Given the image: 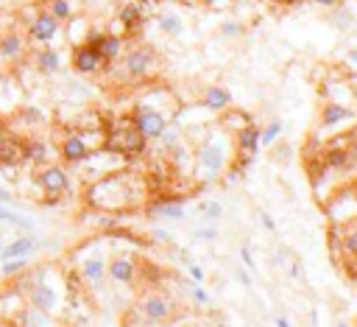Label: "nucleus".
<instances>
[{"mask_svg": "<svg viewBox=\"0 0 357 327\" xmlns=\"http://www.w3.org/2000/svg\"><path fill=\"white\" fill-rule=\"evenodd\" d=\"M146 193H148L146 179L120 168L115 174H106L90 182L87 199L98 210H131V207L146 205Z\"/></svg>", "mask_w": 357, "mask_h": 327, "instance_id": "obj_1", "label": "nucleus"}, {"mask_svg": "<svg viewBox=\"0 0 357 327\" xmlns=\"http://www.w3.org/2000/svg\"><path fill=\"white\" fill-rule=\"evenodd\" d=\"M146 138L139 135V129L134 126L131 115L128 118H117L115 126L104 135V149L120 154V157H139L146 151Z\"/></svg>", "mask_w": 357, "mask_h": 327, "instance_id": "obj_2", "label": "nucleus"}, {"mask_svg": "<svg viewBox=\"0 0 357 327\" xmlns=\"http://www.w3.org/2000/svg\"><path fill=\"white\" fill-rule=\"evenodd\" d=\"M226 165H229V149L218 138L204 140L201 149L195 151V171L201 179H215L221 171H226Z\"/></svg>", "mask_w": 357, "mask_h": 327, "instance_id": "obj_3", "label": "nucleus"}, {"mask_svg": "<svg viewBox=\"0 0 357 327\" xmlns=\"http://www.w3.org/2000/svg\"><path fill=\"white\" fill-rule=\"evenodd\" d=\"M131 120L134 126L139 129V135L146 140H160V135L168 129V115L151 104H139L134 112H131Z\"/></svg>", "mask_w": 357, "mask_h": 327, "instance_id": "obj_4", "label": "nucleus"}, {"mask_svg": "<svg viewBox=\"0 0 357 327\" xmlns=\"http://www.w3.org/2000/svg\"><path fill=\"white\" fill-rule=\"evenodd\" d=\"M37 185L45 190V205H53L61 193L70 190V176L61 165H42L37 171Z\"/></svg>", "mask_w": 357, "mask_h": 327, "instance_id": "obj_5", "label": "nucleus"}, {"mask_svg": "<svg viewBox=\"0 0 357 327\" xmlns=\"http://www.w3.org/2000/svg\"><path fill=\"white\" fill-rule=\"evenodd\" d=\"M260 135H262V129L257 126V123H243L238 132H235V146H238V165L240 168H249L251 165V160L257 157V151H260Z\"/></svg>", "mask_w": 357, "mask_h": 327, "instance_id": "obj_6", "label": "nucleus"}, {"mask_svg": "<svg viewBox=\"0 0 357 327\" xmlns=\"http://www.w3.org/2000/svg\"><path fill=\"white\" fill-rule=\"evenodd\" d=\"M123 68H126V76H128V79H146V76H151L154 68H157V53H154V48L142 45V48L128 50L126 59H123Z\"/></svg>", "mask_w": 357, "mask_h": 327, "instance_id": "obj_7", "label": "nucleus"}, {"mask_svg": "<svg viewBox=\"0 0 357 327\" xmlns=\"http://www.w3.org/2000/svg\"><path fill=\"white\" fill-rule=\"evenodd\" d=\"M61 37V23L45 9V12H37L34 20L28 23V39L37 42V45H50Z\"/></svg>", "mask_w": 357, "mask_h": 327, "instance_id": "obj_8", "label": "nucleus"}, {"mask_svg": "<svg viewBox=\"0 0 357 327\" xmlns=\"http://www.w3.org/2000/svg\"><path fill=\"white\" fill-rule=\"evenodd\" d=\"M104 68H106V62H104V56H101L98 48H93L90 42L73 45V71H76V73L93 76V73H98V71H104Z\"/></svg>", "mask_w": 357, "mask_h": 327, "instance_id": "obj_9", "label": "nucleus"}, {"mask_svg": "<svg viewBox=\"0 0 357 327\" xmlns=\"http://www.w3.org/2000/svg\"><path fill=\"white\" fill-rule=\"evenodd\" d=\"M59 154L67 165H81L90 154H93V146L87 140V132H70L64 135L61 146H59Z\"/></svg>", "mask_w": 357, "mask_h": 327, "instance_id": "obj_10", "label": "nucleus"}, {"mask_svg": "<svg viewBox=\"0 0 357 327\" xmlns=\"http://www.w3.org/2000/svg\"><path fill=\"white\" fill-rule=\"evenodd\" d=\"M171 313H173L171 299H165L160 294H148L146 299L139 302V316H142L146 324H162V321L171 319Z\"/></svg>", "mask_w": 357, "mask_h": 327, "instance_id": "obj_11", "label": "nucleus"}, {"mask_svg": "<svg viewBox=\"0 0 357 327\" xmlns=\"http://www.w3.org/2000/svg\"><path fill=\"white\" fill-rule=\"evenodd\" d=\"M106 277H112V280L120 283V286H131L134 277H137L134 260H128V257H115L112 263L106 266Z\"/></svg>", "mask_w": 357, "mask_h": 327, "instance_id": "obj_12", "label": "nucleus"}, {"mask_svg": "<svg viewBox=\"0 0 357 327\" xmlns=\"http://www.w3.org/2000/svg\"><path fill=\"white\" fill-rule=\"evenodd\" d=\"M148 216H157V218H171V221H182L184 218V207L179 199H157L146 207Z\"/></svg>", "mask_w": 357, "mask_h": 327, "instance_id": "obj_13", "label": "nucleus"}, {"mask_svg": "<svg viewBox=\"0 0 357 327\" xmlns=\"http://www.w3.org/2000/svg\"><path fill=\"white\" fill-rule=\"evenodd\" d=\"M23 53H26V39L17 31H6L0 37V56H3V62H20Z\"/></svg>", "mask_w": 357, "mask_h": 327, "instance_id": "obj_14", "label": "nucleus"}, {"mask_svg": "<svg viewBox=\"0 0 357 327\" xmlns=\"http://www.w3.org/2000/svg\"><path fill=\"white\" fill-rule=\"evenodd\" d=\"M34 64H37V71H39L42 76H53V73H59V68H61V56H59L56 48L45 45V48H39V50L34 53Z\"/></svg>", "mask_w": 357, "mask_h": 327, "instance_id": "obj_15", "label": "nucleus"}, {"mask_svg": "<svg viewBox=\"0 0 357 327\" xmlns=\"http://www.w3.org/2000/svg\"><path fill=\"white\" fill-rule=\"evenodd\" d=\"M37 249V241L31 235H20L15 241H9L3 246V252H0V260H12V257H31Z\"/></svg>", "mask_w": 357, "mask_h": 327, "instance_id": "obj_16", "label": "nucleus"}, {"mask_svg": "<svg viewBox=\"0 0 357 327\" xmlns=\"http://www.w3.org/2000/svg\"><path fill=\"white\" fill-rule=\"evenodd\" d=\"M204 106L209 112H224L232 106V93L226 87H206L204 90Z\"/></svg>", "mask_w": 357, "mask_h": 327, "instance_id": "obj_17", "label": "nucleus"}, {"mask_svg": "<svg viewBox=\"0 0 357 327\" xmlns=\"http://www.w3.org/2000/svg\"><path fill=\"white\" fill-rule=\"evenodd\" d=\"M351 118H354V112H351L349 106H343V104H335V101L324 104V109H321V126H324V129L338 126V123H346V120H351Z\"/></svg>", "mask_w": 357, "mask_h": 327, "instance_id": "obj_18", "label": "nucleus"}, {"mask_svg": "<svg viewBox=\"0 0 357 327\" xmlns=\"http://www.w3.org/2000/svg\"><path fill=\"white\" fill-rule=\"evenodd\" d=\"M117 23L123 26V31L134 34L139 26H142V6L139 3H123L117 9Z\"/></svg>", "mask_w": 357, "mask_h": 327, "instance_id": "obj_19", "label": "nucleus"}, {"mask_svg": "<svg viewBox=\"0 0 357 327\" xmlns=\"http://www.w3.org/2000/svg\"><path fill=\"white\" fill-rule=\"evenodd\" d=\"M23 160L34 162V165H48V143L42 138L23 140Z\"/></svg>", "mask_w": 357, "mask_h": 327, "instance_id": "obj_20", "label": "nucleus"}, {"mask_svg": "<svg viewBox=\"0 0 357 327\" xmlns=\"http://www.w3.org/2000/svg\"><path fill=\"white\" fill-rule=\"evenodd\" d=\"M81 277L90 286H101L104 277H106V260L104 257H87L84 263H81Z\"/></svg>", "mask_w": 357, "mask_h": 327, "instance_id": "obj_21", "label": "nucleus"}, {"mask_svg": "<svg viewBox=\"0 0 357 327\" xmlns=\"http://www.w3.org/2000/svg\"><path fill=\"white\" fill-rule=\"evenodd\" d=\"M351 162V151L349 149H327L324 154H321V168L327 171H343L346 165Z\"/></svg>", "mask_w": 357, "mask_h": 327, "instance_id": "obj_22", "label": "nucleus"}, {"mask_svg": "<svg viewBox=\"0 0 357 327\" xmlns=\"http://www.w3.org/2000/svg\"><path fill=\"white\" fill-rule=\"evenodd\" d=\"M98 50H101V56H104L106 64L115 62V59H120L123 56V37L120 34H104V39L98 42Z\"/></svg>", "mask_w": 357, "mask_h": 327, "instance_id": "obj_23", "label": "nucleus"}, {"mask_svg": "<svg viewBox=\"0 0 357 327\" xmlns=\"http://www.w3.org/2000/svg\"><path fill=\"white\" fill-rule=\"evenodd\" d=\"M23 327H59V324L48 310H39V308L28 305L26 313H23Z\"/></svg>", "mask_w": 357, "mask_h": 327, "instance_id": "obj_24", "label": "nucleus"}, {"mask_svg": "<svg viewBox=\"0 0 357 327\" xmlns=\"http://www.w3.org/2000/svg\"><path fill=\"white\" fill-rule=\"evenodd\" d=\"M0 224H12V227H17V230H31V227H34V221H31V218L17 216V213H15V210H9L3 202H0Z\"/></svg>", "mask_w": 357, "mask_h": 327, "instance_id": "obj_25", "label": "nucleus"}, {"mask_svg": "<svg viewBox=\"0 0 357 327\" xmlns=\"http://www.w3.org/2000/svg\"><path fill=\"white\" fill-rule=\"evenodd\" d=\"M26 269H28V257H12V260H0V272H3V277H9V280L20 277Z\"/></svg>", "mask_w": 357, "mask_h": 327, "instance_id": "obj_26", "label": "nucleus"}, {"mask_svg": "<svg viewBox=\"0 0 357 327\" xmlns=\"http://www.w3.org/2000/svg\"><path fill=\"white\" fill-rule=\"evenodd\" d=\"M48 12H50L59 23H67L70 17L76 15V9H73V3H70V0H48Z\"/></svg>", "mask_w": 357, "mask_h": 327, "instance_id": "obj_27", "label": "nucleus"}, {"mask_svg": "<svg viewBox=\"0 0 357 327\" xmlns=\"http://www.w3.org/2000/svg\"><path fill=\"white\" fill-rule=\"evenodd\" d=\"M157 23H160V31H162V34H168V37H179V34L184 31V26H182V17H179V15H162Z\"/></svg>", "mask_w": 357, "mask_h": 327, "instance_id": "obj_28", "label": "nucleus"}, {"mask_svg": "<svg viewBox=\"0 0 357 327\" xmlns=\"http://www.w3.org/2000/svg\"><path fill=\"white\" fill-rule=\"evenodd\" d=\"M329 23H332L338 31H349V28L354 26V15H351V9H335L332 17H329Z\"/></svg>", "mask_w": 357, "mask_h": 327, "instance_id": "obj_29", "label": "nucleus"}, {"mask_svg": "<svg viewBox=\"0 0 357 327\" xmlns=\"http://www.w3.org/2000/svg\"><path fill=\"white\" fill-rule=\"evenodd\" d=\"M279 135H282V120H271L260 135V146H273L279 140Z\"/></svg>", "mask_w": 357, "mask_h": 327, "instance_id": "obj_30", "label": "nucleus"}, {"mask_svg": "<svg viewBox=\"0 0 357 327\" xmlns=\"http://www.w3.org/2000/svg\"><path fill=\"white\" fill-rule=\"evenodd\" d=\"M340 252H346V257H357V227L346 230L340 238Z\"/></svg>", "mask_w": 357, "mask_h": 327, "instance_id": "obj_31", "label": "nucleus"}, {"mask_svg": "<svg viewBox=\"0 0 357 327\" xmlns=\"http://www.w3.org/2000/svg\"><path fill=\"white\" fill-rule=\"evenodd\" d=\"M243 34H246V26L238 23V20H226V23L221 26V37H226V39H238V37H243Z\"/></svg>", "mask_w": 357, "mask_h": 327, "instance_id": "obj_32", "label": "nucleus"}, {"mask_svg": "<svg viewBox=\"0 0 357 327\" xmlns=\"http://www.w3.org/2000/svg\"><path fill=\"white\" fill-rule=\"evenodd\" d=\"M160 143H162V146H165V149L171 151V149H173L176 143H182V140H179V129H173V126H168V129H165V132L160 135Z\"/></svg>", "mask_w": 357, "mask_h": 327, "instance_id": "obj_33", "label": "nucleus"}, {"mask_svg": "<svg viewBox=\"0 0 357 327\" xmlns=\"http://www.w3.org/2000/svg\"><path fill=\"white\" fill-rule=\"evenodd\" d=\"M201 210H204V216H206L209 221H218V218L224 216V205H218V202H206Z\"/></svg>", "mask_w": 357, "mask_h": 327, "instance_id": "obj_34", "label": "nucleus"}, {"mask_svg": "<svg viewBox=\"0 0 357 327\" xmlns=\"http://www.w3.org/2000/svg\"><path fill=\"white\" fill-rule=\"evenodd\" d=\"M20 120H23V123H34V126H37V123H42L45 118H42V112H39L37 106H28V109H23V112H20Z\"/></svg>", "mask_w": 357, "mask_h": 327, "instance_id": "obj_35", "label": "nucleus"}, {"mask_svg": "<svg viewBox=\"0 0 357 327\" xmlns=\"http://www.w3.org/2000/svg\"><path fill=\"white\" fill-rule=\"evenodd\" d=\"M190 299L195 302V305H209V294L201 288V283H195V286H190Z\"/></svg>", "mask_w": 357, "mask_h": 327, "instance_id": "obj_36", "label": "nucleus"}, {"mask_svg": "<svg viewBox=\"0 0 357 327\" xmlns=\"http://www.w3.org/2000/svg\"><path fill=\"white\" fill-rule=\"evenodd\" d=\"M243 179V168L235 162V165H226V185H238Z\"/></svg>", "mask_w": 357, "mask_h": 327, "instance_id": "obj_37", "label": "nucleus"}, {"mask_svg": "<svg viewBox=\"0 0 357 327\" xmlns=\"http://www.w3.org/2000/svg\"><path fill=\"white\" fill-rule=\"evenodd\" d=\"M193 238H201V241H215L218 238V230L215 227H206V230H195Z\"/></svg>", "mask_w": 357, "mask_h": 327, "instance_id": "obj_38", "label": "nucleus"}, {"mask_svg": "<svg viewBox=\"0 0 357 327\" xmlns=\"http://www.w3.org/2000/svg\"><path fill=\"white\" fill-rule=\"evenodd\" d=\"M240 257H243V263H246V269L249 272H254L257 266H254V254H251V249L249 246H240Z\"/></svg>", "mask_w": 357, "mask_h": 327, "instance_id": "obj_39", "label": "nucleus"}, {"mask_svg": "<svg viewBox=\"0 0 357 327\" xmlns=\"http://www.w3.org/2000/svg\"><path fill=\"white\" fill-rule=\"evenodd\" d=\"M151 235H154L160 243H165V246H173V235H171V232H165V230H157V227H154V230H151Z\"/></svg>", "mask_w": 357, "mask_h": 327, "instance_id": "obj_40", "label": "nucleus"}, {"mask_svg": "<svg viewBox=\"0 0 357 327\" xmlns=\"http://www.w3.org/2000/svg\"><path fill=\"white\" fill-rule=\"evenodd\" d=\"M204 277H206V274H204V269H201V266H195V263H190V280H193V283H204Z\"/></svg>", "mask_w": 357, "mask_h": 327, "instance_id": "obj_41", "label": "nucleus"}, {"mask_svg": "<svg viewBox=\"0 0 357 327\" xmlns=\"http://www.w3.org/2000/svg\"><path fill=\"white\" fill-rule=\"evenodd\" d=\"M260 218H262V224H265V230H268V232H276V221H273V216H271V213H265V210H262V213H260Z\"/></svg>", "mask_w": 357, "mask_h": 327, "instance_id": "obj_42", "label": "nucleus"}, {"mask_svg": "<svg viewBox=\"0 0 357 327\" xmlns=\"http://www.w3.org/2000/svg\"><path fill=\"white\" fill-rule=\"evenodd\" d=\"M238 280H240L246 288H251V274H249V269H238Z\"/></svg>", "mask_w": 357, "mask_h": 327, "instance_id": "obj_43", "label": "nucleus"}, {"mask_svg": "<svg viewBox=\"0 0 357 327\" xmlns=\"http://www.w3.org/2000/svg\"><path fill=\"white\" fill-rule=\"evenodd\" d=\"M0 202H3V205H6V202H15L12 190H9V187H3V185H0Z\"/></svg>", "mask_w": 357, "mask_h": 327, "instance_id": "obj_44", "label": "nucleus"}, {"mask_svg": "<svg viewBox=\"0 0 357 327\" xmlns=\"http://www.w3.org/2000/svg\"><path fill=\"white\" fill-rule=\"evenodd\" d=\"M316 6H321V9H335L338 6V0H313Z\"/></svg>", "mask_w": 357, "mask_h": 327, "instance_id": "obj_45", "label": "nucleus"}, {"mask_svg": "<svg viewBox=\"0 0 357 327\" xmlns=\"http://www.w3.org/2000/svg\"><path fill=\"white\" fill-rule=\"evenodd\" d=\"M273 321H276V327H293V324H291V319H288V316H276V319H273Z\"/></svg>", "mask_w": 357, "mask_h": 327, "instance_id": "obj_46", "label": "nucleus"}, {"mask_svg": "<svg viewBox=\"0 0 357 327\" xmlns=\"http://www.w3.org/2000/svg\"><path fill=\"white\" fill-rule=\"evenodd\" d=\"M310 327H318V310L316 308L310 310Z\"/></svg>", "mask_w": 357, "mask_h": 327, "instance_id": "obj_47", "label": "nucleus"}, {"mask_svg": "<svg viewBox=\"0 0 357 327\" xmlns=\"http://www.w3.org/2000/svg\"><path fill=\"white\" fill-rule=\"evenodd\" d=\"M293 277H302V263H299V260H296V263H293V272H291Z\"/></svg>", "mask_w": 357, "mask_h": 327, "instance_id": "obj_48", "label": "nucleus"}, {"mask_svg": "<svg viewBox=\"0 0 357 327\" xmlns=\"http://www.w3.org/2000/svg\"><path fill=\"white\" fill-rule=\"evenodd\" d=\"M346 59H349V62H351V64H357V48H354V50H351V53H349V56H346Z\"/></svg>", "mask_w": 357, "mask_h": 327, "instance_id": "obj_49", "label": "nucleus"}, {"mask_svg": "<svg viewBox=\"0 0 357 327\" xmlns=\"http://www.w3.org/2000/svg\"><path fill=\"white\" fill-rule=\"evenodd\" d=\"M335 327H351V324H349V321H346V319H340V321H338V324H335Z\"/></svg>", "mask_w": 357, "mask_h": 327, "instance_id": "obj_50", "label": "nucleus"}, {"mask_svg": "<svg viewBox=\"0 0 357 327\" xmlns=\"http://www.w3.org/2000/svg\"><path fill=\"white\" fill-rule=\"evenodd\" d=\"M288 3H291V6H296V3H305V0H288Z\"/></svg>", "mask_w": 357, "mask_h": 327, "instance_id": "obj_51", "label": "nucleus"}, {"mask_svg": "<svg viewBox=\"0 0 357 327\" xmlns=\"http://www.w3.org/2000/svg\"><path fill=\"white\" fill-rule=\"evenodd\" d=\"M0 252H3V241H0Z\"/></svg>", "mask_w": 357, "mask_h": 327, "instance_id": "obj_52", "label": "nucleus"}, {"mask_svg": "<svg viewBox=\"0 0 357 327\" xmlns=\"http://www.w3.org/2000/svg\"><path fill=\"white\" fill-rule=\"evenodd\" d=\"M0 62H3V56H0Z\"/></svg>", "mask_w": 357, "mask_h": 327, "instance_id": "obj_53", "label": "nucleus"}]
</instances>
